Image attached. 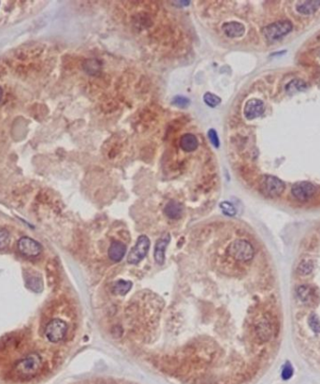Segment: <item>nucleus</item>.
I'll return each instance as SVG.
<instances>
[{
	"label": "nucleus",
	"mask_w": 320,
	"mask_h": 384,
	"mask_svg": "<svg viewBox=\"0 0 320 384\" xmlns=\"http://www.w3.org/2000/svg\"><path fill=\"white\" fill-rule=\"evenodd\" d=\"M42 368V359L36 353L32 352L25 356L22 360L17 362L13 367L15 376L20 379H31L35 377Z\"/></svg>",
	"instance_id": "1"
},
{
	"label": "nucleus",
	"mask_w": 320,
	"mask_h": 384,
	"mask_svg": "<svg viewBox=\"0 0 320 384\" xmlns=\"http://www.w3.org/2000/svg\"><path fill=\"white\" fill-rule=\"evenodd\" d=\"M227 251L231 258L238 261H249L253 259L255 253L251 244L241 239L232 242Z\"/></svg>",
	"instance_id": "2"
},
{
	"label": "nucleus",
	"mask_w": 320,
	"mask_h": 384,
	"mask_svg": "<svg viewBox=\"0 0 320 384\" xmlns=\"http://www.w3.org/2000/svg\"><path fill=\"white\" fill-rule=\"evenodd\" d=\"M285 191V184L279 178L273 175H264L260 181V192L263 195L270 198L280 196Z\"/></svg>",
	"instance_id": "3"
},
{
	"label": "nucleus",
	"mask_w": 320,
	"mask_h": 384,
	"mask_svg": "<svg viewBox=\"0 0 320 384\" xmlns=\"http://www.w3.org/2000/svg\"><path fill=\"white\" fill-rule=\"evenodd\" d=\"M292 23L289 21H278L263 28V35L270 42H275L288 34L292 30Z\"/></svg>",
	"instance_id": "4"
},
{
	"label": "nucleus",
	"mask_w": 320,
	"mask_h": 384,
	"mask_svg": "<svg viewBox=\"0 0 320 384\" xmlns=\"http://www.w3.org/2000/svg\"><path fill=\"white\" fill-rule=\"evenodd\" d=\"M68 325L59 319L52 320L45 327V337L50 342L58 343L63 340L67 335Z\"/></svg>",
	"instance_id": "5"
},
{
	"label": "nucleus",
	"mask_w": 320,
	"mask_h": 384,
	"mask_svg": "<svg viewBox=\"0 0 320 384\" xmlns=\"http://www.w3.org/2000/svg\"><path fill=\"white\" fill-rule=\"evenodd\" d=\"M150 249V240L145 235H140L138 238L136 245L131 249L128 254L127 261L130 264H138L143 260L148 253Z\"/></svg>",
	"instance_id": "6"
},
{
	"label": "nucleus",
	"mask_w": 320,
	"mask_h": 384,
	"mask_svg": "<svg viewBox=\"0 0 320 384\" xmlns=\"http://www.w3.org/2000/svg\"><path fill=\"white\" fill-rule=\"evenodd\" d=\"M17 248L22 255L28 258L37 257L42 251L41 245L40 243L35 241L34 239L27 236L19 239L17 243Z\"/></svg>",
	"instance_id": "7"
},
{
	"label": "nucleus",
	"mask_w": 320,
	"mask_h": 384,
	"mask_svg": "<svg viewBox=\"0 0 320 384\" xmlns=\"http://www.w3.org/2000/svg\"><path fill=\"white\" fill-rule=\"evenodd\" d=\"M317 192L316 187L310 182H299L292 188L293 196L301 202L308 201Z\"/></svg>",
	"instance_id": "8"
},
{
	"label": "nucleus",
	"mask_w": 320,
	"mask_h": 384,
	"mask_svg": "<svg viewBox=\"0 0 320 384\" xmlns=\"http://www.w3.org/2000/svg\"><path fill=\"white\" fill-rule=\"evenodd\" d=\"M264 110H265V106L260 100L252 99L245 103L243 114L246 119L253 120L257 117H260L264 113Z\"/></svg>",
	"instance_id": "9"
},
{
	"label": "nucleus",
	"mask_w": 320,
	"mask_h": 384,
	"mask_svg": "<svg viewBox=\"0 0 320 384\" xmlns=\"http://www.w3.org/2000/svg\"><path fill=\"white\" fill-rule=\"evenodd\" d=\"M298 296L306 305H315L319 301V294L312 286L301 285L298 288Z\"/></svg>",
	"instance_id": "10"
},
{
	"label": "nucleus",
	"mask_w": 320,
	"mask_h": 384,
	"mask_svg": "<svg viewBox=\"0 0 320 384\" xmlns=\"http://www.w3.org/2000/svg\"><path fill=\"white\" fill-rule=\"evenodd\" d=\"M171 241V235L169 234H165L156 244L154 257L158 264H163L165 261V251Z\"/></svg>",
	"instance_id": "11"
},
{
	"label": "nucleus",
	"mask_w": 320,
	"mask_h": 384,
	"mask_svg": "<svg viewBox=\"0 0 320 384\" xmlns=\"http://www.w3.org/2000/svg\"><path fill=\"white\" fill-rule=\"evenodd\" d=\"M222 30L229 38H240L245 32V27L242 23L238 22H229L222 25Z\"/></svg>",
	"instance_id": "12"
},
{
	"label": "nucleus",
	"mask_w": 320,
	"mask_h": 384,
	"mask_svg": "<svg viewBox=\"0 0 320 384\" xmlns=\"http://www.w3.org/2000/svg\"><path fill=\"white\" fill-rule=\"evenodd\" d=\"M126 245L122 242H119V241L113 242L108 250L109 258L115 262L122 260L124 258V256L126 255Z\"/></svg>",
	"instance_id": "13"
},
{
	"label": "nucleus",
	"mask_w": 320,
	"mask_h": 384,
	"mask_svg": "<svg viewBox=\"0 0 320 384\" xmlns=\"http://www.w3.org/2000/svg\"><path fill=\"white\" fill-rule=\"evenodd\" d=\"M180 147L184 152H194L199 147V141L193 134L185 133L180 139Z\"/></svg>",
	"instance_id": "14"
},
{
	"label": "nucleus",
	"mask_w": 320,
	"mask_h": 384,
	"mask_svg": "<svg viewBox=\"0 0 320 384\" xmlns=\"http://www.w3.org/2000/svg\"><path fill=\"white\" fill-rule=\"evenodd\" d=\"M183 210L182 204L175 201H171L166 204L164 213L171 219H179L183 215Z\"/></svg>",
	"instance_id": "15"
},
{
	"label": "nucleus",
	"mask_w": 320,
	"mask_h": 384,
	"mask_svg": "<svg viewBox=\"0 0 320 384\" xmlns=\"http://www.w3.org/2000/svg\"><path fill=\"white\" fill-rule=\"evenodd\" d=\"M320 8V1H301L297 4V11L301 14H312Z\"/></svg>",
	"instance_id": "16"
},
{
	"label": "nucleus",
	"mask_w": 320,
	"mask_h": 384,
	"mask_svg": "<svg viewBox=\"0 0 320 384\" xmlns=\"http://www.w3.org/2000/svg\"><path fill=\"white\" fill-rule=\"evenodd\" d=\"M257 334L258 337L262 341H268L272 336V329L270 323H268L267 321L260 322L257 327Z\"/></svg>",
	"instance_id": "17"
},
{
	"label": "nucleus",
	"mask_w": 320,
	"mask_h": 384,
	"mask_svg": "<svg viewBox=\"0 0 320 384\" xmlns=\"http://www.w3.org/2000/svg\"><path fill=\"white\" fill-rule=\"evenodd\" d=\"M132 288V283L126 280H118L114 284L113 286V292L115 294L119 295H125L127 294L130 289Z\"/></svg>",
	"instance_id": "18"
},
{
	"label": "nucleus",
	"mask_w": 320,
	"mask_h": 384,
	"mask_svg": "<svg viewBox=\"0 0 320 384\" xmlns=\"http://www.w3.org/2000/svg\"><path fill=\"white\" fill-rule=\"evenodd\" d=\"M26 283L28 285V288H30L34 292H40L43 288L41 278L37 276H30L26 277Z\"/></svg>",
	"instance_id": "19"
},
{
	"label": "nucleus",
	"mask_w": 320,
	"mask_h": 384,
	"mask_svg": "<svg viewBox=\"0 0 320 384\" xmlns=\"http://www.w3.org/2000/svg\"><path fill=\"white\" fill-rule=\"evenodd\" d=\"M306 88V85L305 83H303L300 80H294L292 82H290L287 85H286V91L288 93H294V92H299V91L303 90Z\"/></svg>",
	"instance_id": "20"
},
{
	"label": "nucleus",
	"mask_w": 320,
	"mask_h": 384,
	"mask_svg": "<svg viewBox=\"0 0 320 384\" xmlns=\"http://www.w3.org/2000/svg\"><path fill=\"white\" fill-rule=\"evenodd\" d=\"M203 101L205 102L206 104L209 106V107H212V108H215V107H217L218 106L219 104H220V102H221V99L218 97L217 95H215V94H212V93H210V92H207L205 95L203 96Z\"/></svg>",
	"instance_id": "21"
},
{
	"label": "nucleus",
	"mask_w": 320,
	"mask_h": 384,
	"mask_svg": "<svg viewBox=\"0 0 320 384\" xmlns=\"http://www.w3.org/2000/svg\"><path fill=\"white\" fill-rule=\"evenodd\" d=\"M314 269V263L312 260H303L298 266V271L301 275H309Z\"/></svg>",
	"instance_id": "22"
},
{
	"label": "nucleus",
	"mask_w": 320,
	"mask_h": 384,
	"mask_svg": "<svg viewBox=\"0 0 320 384\" xmlns=\"http://www.w3.org/2000/svg\"><path fill=\"white\" fill-rule=\"evenodd\" d=\"M220 208L222 210V212L226 215L229 216H233L236 214V209L233 206V204H230L229 202H223L220 204Z\"/></svg>",
	"instance_id": "23"
},
{
	"label": "nucleus",
	"mask_w": 320,
	"mask_h": 384,
	"mask_svg": "<svg viewBox=\"0 0 320 384\" xmlns=\"http://www.w3.org/2000/svg\"><path fill=\"white\" fill-rule=\"evenodd\" d=\"M308 323L310 327L314 332L320 333V318L316 314L310 315L308 318Z\"/></svg>",
	"instance_id": "24"
},
{
	"label": "nucleus",
	"mask_w": 320,
	"mask_h": 384,
	"mask_svg": "<svg viewBox=\"0 0 320 384\" xmlns=\"http://www.w3.org/2000/svg\"><path fill=\"white\" fill-rule=\"evenodd\" d=\"M9 243H10L9 233L4 229H0V249L7 248Z\"/></svg>",
	"instance_id": "25"
},
{
	"label": "nucleus",
	"mask_w": 320,
	"mask_h": 384,
	"mask_svg": "<svg viewBox=\"0 0 320 384\" xmlns=\"http://www.w3.org/2000/svg\"><path fill=\"white\" fill-rule=\"evenodd\" d=\"M208 138H209L211 144L213 145V147H215L216 148H218V147H220V141H219L218 132L216 131V129L211 128L208 131Z\"/></svg>",
	"instance_id": "26"
},
{
	"label": "nucleus",
	"mask_w": 320,
	"mask_h": 384,
	"mask_svg": "<svg viewBox=\"0 0 320 384\" xmlns=\"http://www.w3.org/2000/svg\"><path fill=\"white\" fill-rule=\"evenodd\" d=\"M189 103H190L189 100L187 98H185V97H182V96H177L172 101V104H174V105H176V106H178L180 108L187 107L189 105Z\"/></svg>",
	"instance_id": "27"
},
{
	"label": "nucleus",
	"mask_w": 320,
	"mask_h": 384,
	"mask_svg": "<svg viewBox=\"0 0 320 384\" xmlns=\"http://www.w3.org/2000/svg\"><path fill=\"white\" fill-rule=\"evenodd\" d=\"M292 375H293V369H292V366L290 365V364H286L285 365V367H284V369H283V371H282V378L284 379V380H289L291 377H292Z\"/></svg>",
	"instance_id": "28"
},
{
	"label": "nucleus",
	"mask_w": 320,
	"mask_h": 384,
	"mask_svg": "<svg viewBox=\"0 0 320 384\" xmlns=\"http://www.w3.org/2000/svg\"><path fill=\"white\" fill-rule=\"evenodd\" d=\"M2 97H3V90H2V88L0 87V101H1Z\"/></svg>",
	"instance_id": "29"
}]
</instances>
